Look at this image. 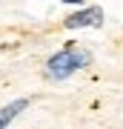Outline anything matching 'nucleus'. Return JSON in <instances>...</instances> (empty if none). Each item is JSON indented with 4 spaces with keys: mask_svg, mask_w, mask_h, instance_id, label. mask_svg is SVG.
<instances>
[{
    "mask_svg": "<svg viewBox=\"0 0 123 129\" xmlns=\"http://www.w3.org/2000/svg\"><path fill=\"white\" fill-rule=\"evenodd\" d=\"M89 63H92V55H89L86 49L66 46L63 52H57V55L49 57V63H46V75L55 78V80H63V78H69L72 72H77V69H83V66H89Z\"/></svg>",
    "mask_w": 123,
    "mask_h": 129,
    "instance_id": "nucleus-1",
    "label": "nucleus"
},
{
    "mask_svg": "<svg viewBox=\"0 0 123 129\" xmlns=\"http://www.w3.org/2000/svg\"><path fill=\"white\" fill-rule=\"evenodd\" d=\"M26 106H29L26 98H17V101H12L9 106H3V109H0V129H6V126H9V123L20 115L23 109H26Z\"/></svg>",
    "mask_w": 123,
    "mask_h": 129,
    "instance_id": "nucleus-3",
    "label": "nucleus"
},
{
    "mask_svg": "<svg viewBox=\"0 0 123 129\" xmlns=\"http://www.w3.org/2000/svg\"><path fill=\"white\" fill-rule=\"evenodd\" d=\"M97 29L103 26V9L100 6H89V9H80L74 14H69L66 17V29Z\"/></svg>",
    "mask_w": 123,
    "mask_h": 129,
    "instance_id": "nucleus-2",
    "label": "nucleus"
},
{
    "mask_svg": "<svg viewBox=\"0 0 123 129\" xmlns=\"http://www.w3.org/2000/svg\"><path fill=\"white\" fill-rule=\"evenodd\" d=\"M63 3H83V0H63Z\"/></svg>",
    "mask_w": 123,
    "mask_h": 129,
    "instance_id": "nucleus-4",
    "label": "nucleus"
}]
</instances>
